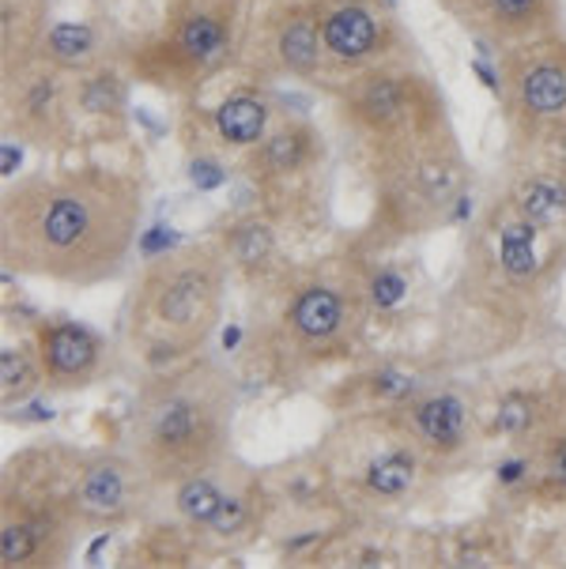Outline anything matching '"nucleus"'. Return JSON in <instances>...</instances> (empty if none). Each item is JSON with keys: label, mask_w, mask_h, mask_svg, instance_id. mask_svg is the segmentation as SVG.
I'll use <instances>...</instances> for the list:
<instances>
[{"label": "nucleus", "mask_w": 566, "mask_h": 569, "mask_svg": "<svg viewBox=\"0 0 566 569\" xmlns=\"http://www.w3.org/2000/svg\"><path fill=\"white\" fill-rule=\"evenodd\" d=\"M566 276V230L510 192L479 208L443 302V359L479 366L529 347L548 328Z\"/></svg>", "instance_id": "1"}, {"label": "nucleus", "mask_w": 566, "mask_h": 569, "mask_svg": "<svg viewBox=\"0 0 566 569\" xmlns=\"http://www.w3.org/2000/svg\"><path fill=\"white\" fill-rule=\"evenodd\" d=\"M140 219V173L107 162L27 173L0 197V260L4 272L91 291L125 276Z\"/></svg>", "instance_id": "2"}, {"label": "nucleus", "mask_w": 566, "mask_h": 569, "mask_svg": "<svg viewBox=\"0 0 566 569\" xmlns=\"http://www.w3.org/2000/svg\"><path fill=\"white\" fill-rule=\"evenodd\" d=\"M254 321L242 347V373L265 385H306L359 351L370 321V257L344 253L295 264L280 260L249 283Z\"/></svg>", "instance_id": "3"}, {"label": "nucleus", "mask_w": 566, "mask_h": 569, "mask_svg": "<svg viewBox=\"0 0 566 569\" xmlns=\"http://www.w3.org/2000/svg\"><path fill=\"white\" fill-rule=\"evenodd\" d=\"M99 23L129 80L193 99L238 57L246 0H102Z\"/></svg>", "instance_id": "4"}, {"label": "nucleus", "mask_w": 566, "mask_h": 569, "mask_svg": "<svg viewBox=\"0 0 566 569\" xmlns=\"http://www.w3.org/2000/svg\"><path fill=\"white\" fill-rule=\"evenodd\" d=\"M235 378L208 355L148 373L132 403L129 452L159 490L230 460Z\"/></svg>", "instance_id": "5"}, {"label": "nucleus", "mask_w": 566, "mask_h": 569, "mask_svg": "<svg viewBox=\"0 0 566 569\" xmlns=\"http://www.w3.org/2000/svg\"><path fill=\"white\" fill-rule=\"evenodd\" d=\"M227 272L230 264L216 238L151 253L125 302V351L148 373L197 359L224 321Z\"/></svg>", "instance_id": "6"}, {"label": "nucleus", "mask_w": 566, "mask_h": 569, "mask_svg": "<svg viewBox=\"0 0 566 569\" xmlns=\"http://www.w3.org/2000/svg\"><path fill=\"white\" fill-rule=\"evenodd\" d=\"M332 99L340 124L359 143L370 181L457 140L443 91L408 64L355 72L332 87Z\"/></svg>", "instance_id": "7"}, {"label": "nucleus", "mask_w": 566, "mask_h": 569, "mask_svg": "<svg viewBox=\"0 0 566 569\" xmlns=\"http://www.w3.org/2000/svg\"><path fill=\"white\" fill-rule=\"evenodd\" d=\"M83 452L64 446L23 449L4 465L0 483V566H64L80 536L72 513V483Z\"/></svg>", "instance_id": "8"}, {"label": "nucleus", "mask_w": 566, "mask_h": 569, "mask_svg": "<svg viewBox=\"0 0 566 569\" xmlns=\"http://www.w3.org/2000/svg\"><path fill=\"white\" fill-rule=\"evenodd\" d=\"M495 76L514 170L566 178V34L552 31L495 53Z\"/></svg>", "instance_id": "9"}, {"label": "nucleus", "mask_w": 566, "mask_h": 569, "mask_svg": "<svg viewBox=\"0 0 566 569\" xmlns=\"http://www.w3.org/2000/svg\"><path fill=\"white\" fill-rule=\"evenodd\" d=\"M329 151L318 124L306 118H284L265 132L257 148L242 156V173L265 211L280 230H306L325 216L329 189Z\"/></svg>", "instance_id": "10"}, {"label": "nucleus", "mask_w": 566, "mask_h": 569, "mask_svg": "<svg viewBox=\"0 0 566 569\" xmlns=\"http://www.w3.org/2000/svg\"><path fill=\"white\" fill-rule=\"evenodd\" d=\"M495 433L522 465L517 490L566 506V370L540 385H510L495 403Z\"/></svg>", "instance_id": "11"}, {"label": "nucleus", "mask_w": 566, "mask_h": 569, "mask_svg": "<svg viewBox=\"0 0 566 569\" xmlns=\"http://www.w3.org/2000/svg\"><path fill=\"white\" fill-rule=\"evenodd\" d=\"M238 64L249 80L325 83V46L318 0H265L242 16Z\"/></svg>", "instance_id": "12"}, {"label": "nucleus", "mask_w": 566, "mask_h": 569, "mask_svg": "<svg viewBox=\"0 0 566 569\" xmlns=\"http://www.w3.org/2000/svg\"><path fill=\"white\" fill-rule=\"evenodd\" d=\"M72 83L76 72L57 69L46 57L19 64L4 72L0 83V124L4 137L27 143L46 156H64L76 148V110H72Z\"/></svg>", "instance_id": "13"}, {"label": "nucleus", "mask_w": 566, "mask_h": 569, "mask_svg": "<svg viewBox=\"0 0 566 569\" xmlns=\"http://www.w3.org/2000/svg\"><path fill=\"white\" fill-rule=\"evenodd\" d=\"M325 87L378 64H405V31L393 0H318Z\"/></svg>", "instance_id": "14"}, {"label": "nucleus", "mask_w": 566, "mask_h": 569, "mask_svg": "<svg viewBox=\"0 0 566 569\" xmlns=\"http://www.w3.org/2000/svg\"><path fill=\"white\" fill-rule=\"evenodd\" d=\"M156 479L132 452H83L72 483V513L80 532H113L151 506Z\"/></svg>", "instance_id": "15"}, {"label": "nucleus", "mask_w": 566, "mask_h": 569, "mask_svg": "<svg viewBox=\"0 0 566 569\" xmlns=\"http://www.w3.org/2000/svg\"><path fill=\"white\" fill-rule=\"evenodd\" d=\"M389 419L397 422L400 433L419 449L427 468H446L465 457L476 441V415L473 403L460 397L457 389H438L424 385L408 400L389 403Z\"/></svg>", "instance_id": "16"}, {"label": "nucleus", "mask_w": 566, "mask_h": 569, "mask_svg": "<svg viewBox=\"0 0 566 569\" xmlns=\"http://www.w3.org/2000/svg\"><path fill=\"white\" fill-rule=\"evenodd\" d=\"M31 340L42 362L46 392H83L113 370V347L91 325L72 317H38Z\"/></svg>", "instance_id": "17"}, {"label": "nucleus", "mask_w": 566, "mask_h": 569, "mask_svg": "<svg viewBox=\"0 0 566 569\" xmlns=\"http://www.w3.org/2000/svg\"><path fill=\"white\" fill-rule=\"evenodd\" d=\"M197 118V137L189 140V156H246L249 148L265 140V132L272 129V99L265 94L261 80H246L235 83L230 91H224L212 106H193Z\"/></svg>", "instance_id": "18"}, {"label": "nucleus", "mask_w": 566, "mask_h": 569, "mask_svg": "<svg viewBox=\"0 0 566 569\" xmlns=\"http://www.w3.org/2000/svg\"><path fill=\"white\" fill-rule=\"evenodd\" d=\"M457 19L468 34L503 53L533 38L563 31V4L559 0H473Z\"/></svg>", "instance_id": "19"}, {"label": "nucleus", "mask_w": 566, "mask_h": 569, "mask_svg": "<svg viewBox=\"0 0 566 569\" xmlns=\"http://www.w3.org/2000/svg\"><path fill=\"white\" fill-rule=\"evenodd\" d=\"M72 110L76 148L118 140L125 129V110H129V72L118 61H102L80 72L72 83Z\"/></svg>", "instance_id": "20"}, {"label": "nucleus", "mask_w": 566, "mask_h": 569, "mask_svg": "<svg viewBox=\"0 0 566 569\" xmlns=\"http://www.w3.org/2000/svg\"><path fill=\"white\" fill-rule=\"evenodd\" d=\"M216 246L224 249L227 264L235 276L257 283L280 264V227L265 216L261 208L246 211V216H235L230 223H224V230L216 234Z\"/></svg>", "instance_id": "21"}, {"label": "nucleus", "mask_w": 566, "mask_h": 569, "mask_svg": "<svg viewBox=\"0 0 566 569\" xmlns=\"http://www.w3.org/2000/svg\"><path fill=\"white\" fill-rule=\"evenodd\" d=\"M50 31V0H0V76L34 61Z\"/></svg>", "instance_id": "22"}, {"label": "nucleus", "mask_w": 566, "mask_h": 569, "mask_svg": "<svg viewBox=\"0 0 566 569\" xmlns=\"http://www.w3.org/2000/svg\"><path fill=\"white\" fill-rule=\"evenodd\" d=\"M38 57L53 61L57 69L80 76L95 69V64L110 61V46L95 19H57V23H50V31H46V42Z\"/></svg>", "instance_id": "23"}, {"label": "nucleus", "mask_w": 566, "mask_h": 569, "mask_svg": "<svg viewBox=\"0 0 566 569\" xmlns=\"http://www.w3.org/2000/svg\"><path fill=\"white\" fill-rule=\"evenodd\" d=\"M42 389H46V378H42V362H38L31 336L16 343L4 340V347H0V403H4V411L27 403Z\"/></svg>", "instance_id": "24"}, {"label": "nucleus", "mask_w": 566, "mask_h": 569, "mask_svg": "<svg viewBox=\"0 0 566 569\" xmlns=\"http://www.w3.org/2000/svg\"><path fill=\"white\" fill-rule=\"evenodd\" d=\"M424 378H419L416 370H408V366H374L370 373H363V378L351 381V389L363 392V403L367 408H389V403H400L408 400L411 392L424 389Z\"/></svg>", "instance_id": "25"}, {"label": "nucleus", "mask_w": 566, "mask_h": 569, "mask_svg": "<svg viewBox=\"0 0 566 569\" xmlns=\"http://www.w3.org/2000/svg\"><path fill=\"white\" fill-rule=\"evenodd\" d=\"M435 4H443L449 16H460V12H465L468 4H473V0H435Z\"/></svg>", "instance_id": "26"}]
</instances>
